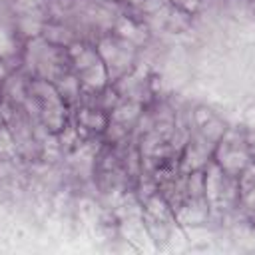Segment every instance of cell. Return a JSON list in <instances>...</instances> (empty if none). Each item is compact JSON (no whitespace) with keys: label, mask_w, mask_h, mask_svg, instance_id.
<instances>
[{"label":"cell","mask_w":255,"mask_h":255,"mask_svg":"<svg viewBox=\"0 0 255 255\" xmlns=\"http://www.w3.org/2000/svg\"><path fill=\"white\" fill-rule=\"evenodd\" d=\"M215 157L221 169L239 177L253 163V157L245 143V129H225L215 147Z\"/></svg>","instance_id":"1"},{"label":"cell","mask_w":255,"mask_h":255,"mask_svg":"<svg viewBox=\"0 0 255 255\" xmlns=\"http://www.w3.org/2000/svg\"><path fill=\"white\" fill-rule=\"evenodd\" d=\"M98 52L108 68V78L112 80L126 74L133 62V44L126 38H104Z\"/></svg>","instance_id":"2"},{"label":"cell","mask_w":255,"mask_h":255,"mask_svg":"<svg viewBox=\"0 0 255 255\" xmlns=\"http://www.w3.org/2000/svg\"><path fill=\"white\" fill-rule=\"evenodd\" d=\"M139 110H141V106H139V102H135V100L122 102V104H118V106L112 110V118H110V120H114V122H118V124H124V126H129L133 120H137Z\"/></svg>","instance_id":"3"},{"label":"cell","mask_w":255,"mask_h":255,"mask_svg":"<svg viewBox=\"0 0 255 255\" xmlns=\"http://www.w3.org/2000/svg\"><path fill=\"white\" fill-rule=\"evenodd\" d=\"M56 90H58L60 98L64 100V104H74L80 96V80L64 74L60 80H56Z\"/></svg>","instance_id":"4"},{"label":"cell","mask_w":255,"mask_h":255,"mask_svg":"<svg viewBox=\"0 0 255 255\" xmlns=\"http://www.w3.org/2000/svg\"><path fill=\"white\" fill-rule=\"evenodd\" d=\"M78 120H80V124H82L84 128L96 129V131L106 129L108 124H110L108 118H106V114H104L102 110H82L80 116H78Z\"/></svg>","instance_id":"5"},{"label":"cell","mask_w":255,"mask_h":255,"mask_svg":"<svg viewBox=\"0 0 255 255\" xmlns=\"http://www.w3.org/2000/svg\"><path fill=\"white\" fill-rule=\"evenodd\" d=\"M0 54H2V56L12 54V38H10V34L4 32L2 28H0Z\"/></svg>","instance_id":"6"},{"label":"cell","mask_w":255,"mask_h":255,"mask_svg":"<svg viewBox=\"0 0 255 255\" xmlns=\"http://www.w3.org/2000/svg\"><path fill=\"white\" fill-rule=\"evenodd\" d=\"M245 143L251 157L255 159V128H245Z\"/></svg>","instance_id":"7"},{"label":"cell","mask_w":255,"mask_h":255,"mask_svg":"<svg viewBox=\"0 0 255 255\" xmlns=\"http://www.w3.org/2000/svg\"><path fill=\"white\" fill-rule=\"evenodd\" d=\"M12 151V137L6 129H0V153Z\"/></svg>","instance_id":"8"},{"label":"cell","mask_w":255,"mask_h":255,"mask_svg":"<svg viewBox=\"0 0 255 255\" xmlns=\"http://www.w3.org/2000/svg\"><path fill=\"white\" fill-rule=\"evenodd\" d=\"M126 2H129V4H139L141 0H126Z\"/></svg>","instance_id":"9"},{"label":"cell","mask_w":255,"mask_h":255,"mask_svg":"<svg viewBox=\"0 0 255 255\" xmlns=\"http://www.w3.org/2000/svg\"><path fill=\"white\" fill-rule=\"evenodd\" d=\"M0 122H2V116H0Z\"/></svg>","instance_id":"10"},{"label":"cell","mask_w":255,"mask_h":255,"mask_svg":"<svg viewBox=\"0 0 255 255\" xmlns=\"http://www.w3.org/2000/svg\"><path fill=\"white\" fill-rule=\"evenodd\" d=\"M253 165H255V159H253Z\"/></svg>","instance_id":"11"}]
</instances>
